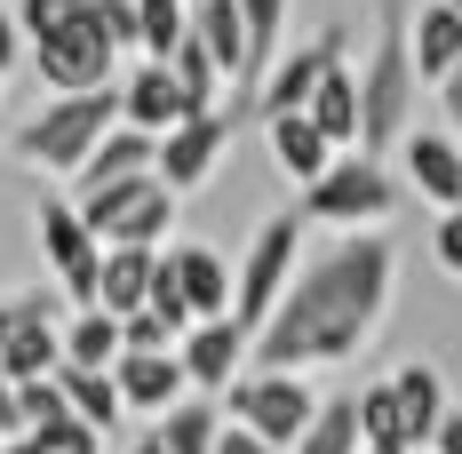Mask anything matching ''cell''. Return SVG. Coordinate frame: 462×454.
<instances>
[{
    "label": "cell",
    "instance_id": "9",
    "mask_svg": "<svg viewBox=\"0 0 462 454\" xmlns=\"http://www.w3.org/2000/svg\"><path fill=\"white\" fill-rule=\"evenodd\" d=\"M24 56H32V72H41L56 96H88V88H112V48H104V32L88 24V8L64 24V32H48V41H24Z\"/></svg>",
    "mask_w": 462,
    "mask_h": 454
},
{
    "label": "cell",
    "instance_id": "24",
    "mask_svg": "<svg viewBox=\"0 0 462 454\" xmlns=\"http://www.w3.org/2000/svg\"><path fill=\"white\" fill-rule=\"evenodd\" d=\"M56 391H64V407H72V422H88L96 439L104 431H120V391H112V366H56Z\"/></svg>",
    "mask_w": 462,
    "mask_h": 454
},
{
    "label": "cell",
    "instance_id": "8",
    "mask_svg": "<svg viewBox=\"0 0 462 454\" xmlns=\"http://www.w3.org/2000/svg\"><path fill=\"white\" fill-rule=\"evenodd\" d=\"M32 231H41V255H48V272H56V287H64V303H72V311H96V264H104V247H96V231L80 224V208L48 191Z\"/></svg>",
    "mask_w": 462,
    "mask_h": 454
},
{
    "label": "cell",
    "instance_id": "32",
    "mask_svg": "<svg viewBox=\"0 0 462 454\" xmlns=\"http://www.w3.org/2000/svg\"><path fill=\"white\" fill-rule=\"evenodd\" d=\"M88 24L104 32L112 56H128V48H136V0H88Z\"/></svg>",
    "mask_w": 462,
    "mask_h": 454
},
{
    "label": "cell",
    "instance_id": "26",
    "mask_svg": "<svg viewBox=\"0 0 462 454\" xmlns=\"http://www.w3.org/2000/svg\"><path fill=\"white\" fill-rule=\"evenodd\" d=\"M239 32H247V80L239 88L255 96V80L272 72V56L287 48V0H239Z\"/></svg>",
    "mask_w": 462,
    "mask_h": 454
},
{
    "label": "cell",
    "instance_id": "14",
    "mask_svg": "<svg viewBox=\"0 0 462 454\" xmlns=\"http://www.w3.org/2000/svg\"><path fill=\"white\" fill-rule=\"evenodd\" d=\"M112 391H120L128 414H168L191 383H184V366H176V351H120L112 359Z\"/></svg>",
    "mask_w": 462,
    "mask_h": 454
},
{
    "label": "cell",
    "instance_id": "35",
    "mask_svg": "<svg viewBox=\"0 0 462 454\" xmlns=\"http://www.w3.org/2000/svg\"><path fill=\"white\" fill-rule=\"evenodd\" d=\"M120 351H176V327L152 311H128L120 319Z\"/></svg>",
    "mask_w": 462,
    "mask_h": 454
},
{
    "label": "cell",
    "instance_id": "33",
    "mask_svg": "<svg viewBox=\"0 0 462 454\" xmlns=\"http://www.w3.org/2000/svg\"><path fill=\"white\" fill-rule=\"evenodd\" d=\"M64 391H56V375H48V383H16V422H24V431H41V422H64Z\"/></svg>",
    "mask_w": 462,
    "mask_h": 454
},
{
    "label": "cell",
    "instance_id": "3",
    "mask_svg": "<svg viewBox=\"0 0 462 454\" xmlns=\"http://www.w3.org/2000/svg\"><path fill=\"white\" fill-rule=\"evenodd\" d=\"M415 104H422V80H415V56H407V16L391 8L374 48H367V64H359V152L391 160L399 136L415 128Z\"/></svg>",
    "mask_w": 462,
    "mask_h": 454
},
{
    "label": "cell",
    "instance_id": "29",
    "mask_svg": "<svg viewBox=\"0 0 462 454\" xmlns=\"http://www.w3.org/2000/svg\"><path fill=\"white\" fill-rule=\"evenodd\" d=\"M191 32V0H136V56L168 64V48Z\"/></svg>",
    "mask_w": 462,
    "mask_h": 454
},
{
    "label": "cell",
    "instance_id": "4",
    "mask_svg": "<svg viewBox=\"0 0 462 454\" xmlns=\"http://www.w3.org/2000/svg\"><path fill=\"white\" fill-rule=\"evenodd\" d=\"M112 128H120V88H88V96H56V104H41L24 128H8V144H16L24 168H41V176H72Z\"/></svg>",
    "mask_w": 462,
    "mask_h": 454
},
{
    "label": "cell",
    "instance_id": "31",
    "mask_svg": "<svg viewBox=\"0 0 462 454\" xmlns=\"http://www.w3.org/2000/svg\"><path fill=\"white\" fill-rule=\"evenodd\" d=\"M80 8H88V0H16L8 16H16V32H24V41H48V32H64Z\"/></svg>",
    "mask_w": 462,
    "mask_h": 454
},
{
    "label": "cell",
    "instance_id": "36",
    "mask_svg": "<svg viewBox=\"0 0 462 454\" xmlns=\"http://www.w3.org/2000/svg\"><path fill=\"white\" fill-rule=\"evenodd\" d=\"M430 255H439V272H447V279H462V208H447V216H439Z\"/></svg>",
    "mask_w": 462,
    "mask_h": 454
},
{
    "label": "cell",
    "instance_id": "6",
    "mask_svg": "<svg viewBox=\"0 0 462 454\" xmlns=\"http://www.w3.org/2000/svg\"><path fill=\"white\" fill-rule=\"evenodd\" d=\"M319 414V391L303 383V375H263V366H239L224 391V422H239V431H255L263 447H295L303 439V422Z\"/></svg>",
    "mask_w": 462,
    "mask_h": 454
},
{
    "label": "cell",
    "instance_id": "5",
    "mask_svg": "<svg viewBox=\"0 0 462 454\" xmlns=\"http://www.w3.org/2000/svg\"><path fill=\"white\" fill-rule=\"evenodd\" d=\"M295 264H303V216H295V208H279V216H263V224H255L247 255H239V272H231V319H239L247 335L272 319V303L287 295Z\"/></svg>",
    "mask_w": 462,
    "mask_h": 454
},
{
    "label": "cell",
    "instance_id": "25",
    "mask_svg": "<svg viewBox=\"0 0 462 454\" xmlns=\"http://www.w3.org/2000/svg\"><path fill=\"white\" fill-rule=\"evenodd\" d=\"M216 431H224V407L216 399H199V391H184L176 407L160 414V454H216Z\"/></svg>",
    "mask_w": 462,
    "mask_h": 454
},
{
    "label": "cell",
    "instance_id": "42",
    "mask_svg": "<svg viewBox=\"0 0 462 454\" xmlns=\"http://www.w3.org/2000/svg\"><path fill=\"white\" fill-rule=\"evenodd\" d=\"M0 454H41V447L32 439H0Z\"/></svg>",
    "mask_w": 462,
    "mask_h": 454
},
{
    "label": "cell",
    "instance_id": "30",
    "mask_svg": "<svg viewBox=\"0 0 462 454\" xmlns=\"http://www.w3.org/2000/svg\"><path fill=\"white\" fill-rule=\"evenodd\" d=\"M287 454H359V414H351V399H319V414L303 422V439Z\"/></svg>",
    "mask_w": 462,
    "mask_h": 454
},
{
    "label": "cell",
    "instance_id": "45",
    "mask_svg": "<svg viewBox=\"0 0 462 454\" xmlns=\"http://www.w3.org/2000/svg\"><path fill=\"white\" fill-rule=\"evenodd\" d=\"M0 144H8V120H0Z\"/></svg>",
    "mask_w": 462,
    "mask_h": 454
},
{
    "label": "cell",
    "instance_id": "22",
    "mask_svg": "<svg viewBox=\"0 0 462 454\" xmlns=\"http://www.w3.org/2000/svg\"><path fill=\"white\" fill-rule=\"evenodd\" d=\"M191 41L216 56L224 88L247 80V32H239V0H191Z\"/></svg>",
    "mask_w": 462,
    "mask_h": 454
},
{
    "label": "cell",
    "instance_id": "12",
    "mask_svg": "<svg viewBox=\"0 0 462 454\" xmlns=\"http://www.w3.org/2000/svg\"><path fill=\"white\" fill-rule=\"evenodd\" d=\"M176 366H184V383L199 399H224L231 375L247 366V327L239 319H199V327H184L176 335Z\"/></svg>",
    "mask_w": 462,
    "mask_h": 454
},
{
    "label": "cell",
    "instance_id": "13",
    "mask_svg": "<svg viewBox=\"0 0 462 454\" xmlns=\"http://www.w3.org/2000/svg\"><path fill=\"white\" fill-rule=\"evenodd\" d=\"M399 168H407L399 183H415L439 216L462 208V136H447V128H407L399 136Z\"/></svg>",
    "mask_w": 462,
    "mask_h": 454
},
{
    "label": "cell",
    "instance_id": "40",
    "mask_svg": "<svg viewBox=\"0 0 462 454\" xmlns=\"http://www.w3.org/2000/svg\"><path fill=\"white\" fill-rule=\"evenodd\" d=\"M0 439H24V422H16V383H0Z\"/></svg>",
    "mask_w": 462,
    "mask_h": 454
},
{
    "label": "cell",
    "instance_id": "23",
    "mask_svg": "<svg viewBox=\"0 0 462 454\" xmlns=\"http://www.w3.org/2000/svg\"><path fill=\"white\" fill-rule=\"evenodd\" d=\"M263 136H272V160H279V176L295 183V191H303L311 176H327V160H335V144H327L303 112H279V120H263Z\"/></svg>",
    "mask_w": 462,
    "mask_h": 454
},
{
    "label": "cell",
    "instance_id": "15",
    "mask_svg": "<svg viewBox=\"0 0 462 454\" xmlns=\"http://www.w3.org/2000/svg\"><path fill=\"white\" fill-rule=\"evenodd\" d=\"M176 120H191V104H184V88H176V72L143 56L136 72L120 80V128H143V136H168Z\"/></svg>",
    "mask_w": 462,
    "mask_h": 454
},
{
    "label": "cell",
    "instance_id": "28",
    "mask_svg": "<svg viewBox=\"0 0 462 454\" xmlns=\"http://www.w3.org/2000/svg\"><path fill=\"white\" fill-rule=\"evenodd\" d=\"M120 359V319L112 311H72L64 319V366H112Z\"/></svg>",
    "mask_w": 462,
    "mask_h": 454
},
{
    "label": "cell",
    "instance_id": "7",
    "mask_svg": "<svg viewBox=\"0 0 462 454\" xmlns=\"http://www.w3.org/2000/svg\"><path fill=\"white\" fill-rule=\"evenodd\" d=\"M80 224L96 231V247H160L176 231V191L160 176H128V183H104L88 199H72Z\"/></svg>",
    "mask_w": 462,
    "mask_h": 454
},
{
    "label": "cell",
    "instance_id": "19",
    "mask_svg": "<svg viewBox=\"0 0 462 454\" xmlns=\"http://www.w3.org/2000/svg\"><path fill=\"white\" fill-rule=\"evenodd\" d=\"M152 152H160V136H143V128H112V136L72 168V199H88V191H104V183H128V176H152Z\"/></svg>",
    "mask_w": 462,
    "mask_h": 454
},
{
    "label": "cell",
    "instance_id": "41",
    "mask_svg": "<svg viewBox=\"0 0 462 454\" xmlns=\"http://www.w3.org/2000/svg\"><path fill=\"white\" fill-rule=\"evenodd\" d=\"M439 104H447V120H462V64L439 80Z\"/></svg>",
    "mask_w": 462,
    "mask_h": 454
},
{
    "label": "cell",
    "instance_id": "20",
    "mask_svg": "<svg viewBox=\"0 0 462 454\" xmlns=\"http://www.w3.org/2000/svg\"><path fill=\"white\" fill-rule=\"evenodd\" d=\"M303 120H311L335 152H359V72H351V56H343V64H327V80L311 88Z\"/></svg>",
    "mask_w": 462,
    "mask_h": 454
},
{
    "label": "cell",
    "instance_id": "18",
    "mask_svg": "<svg viewBox=\"0 0 462 454\" xmlns=\"http://www.w3.org/2000/svg\"><path fill=\"white\" fill-rule=\"evenodd\" d=\"M383 383H391V399H399V422H407V447H430V431H439V414L455 407V399H447V375H439V366L430 359H407L399 366V375H383Z\"/></svg>",
    "mask_w": 462,
    "mask_h": 454
},
{
    "label": "cell",
    "instance_id": "39",
    "mask_svg": "<svg viewBox=\"0 0 462 454\" xmlns=\"http://www.w3.org/2000/svg\"><path fill=\"white\" fill-rule=\"evenodd\" d=\"M16 56H24V32H16V16H8V8H0V80H8V72H16Z\"/></svg>",
    "mask_w": 462,
    "mask_h": 454
},
{
    "label": "cell",
    "instance_id": "16",
    "mask_svg": "<svg viewBox=\"0 0 462 454\" xmlns=\"http://www.w3.org/2000/svg\"><path fill=\"white\" fill-rule=\"evenodd\" d=\"M168 272H176V295H184L191 327L199 319H231V264L216 247H168Z\"/></svg>",
    "mask_w": 462,
    "mask_h": 454
},
{
    "label": "cell",
    "instance_id": "37",
    "mask_svg": "<svg viewBox=\"0 0 462 454\" xmlns=\"http://www.w3.org/2000/svg\"><path fill=\"white\" fill-rule=\"evenodd\" d=\"M216 454H279V447H263L255 431H239V422H224V431H216Z\"/></svg>",
    "mask_w": 462,
    "mask_h": 454
},
{
    "label": "cell",
    "instance_id": "27",
    "mask_svg": "<svg viewBox=\"0 0 462 454\" xmlns=\"http://www.w3.org/2000/svg\"><path fill=\"white\" fill-rule=\"evenodd\" d=\"M168 72H176V88H184L191 112H224V104H216V96H224V72H216V56L191 41V32L168 48Z\"/></svg>",
    "mask_w": 462,
    "mask_h": 454
},
{
    "label": "cell",
    "instance_id": "34",
    "mask_svg": "<svg viewBox=\"0 0 462 454\" xmlns=\"http://www.w3.org/2000/svg\"><path fill=\"white\" fill-rule=\"evenodd\" d=\"M24 439H32L41 454H96V447H104L88 422H72V414H64V422H41V431H24Z\"/></svg>",
    "mask_w": 462,
    "mask_h": 454
},
{
    "label": "cell",
    "instance_id": "44",
    "mask_svg": "<svg viewBox=\"0 0 462 454\" xmlns=\"http://www.w3.org/2000/svg\"><path fill=\"white\" fill-rule=\"evenodd\" d=\"M0 343H8V295H0Z\"/></svg>",
    "mask_w": 462,
    "mask_h": 454
},
{
    "label": "cell",
    "instance_id": "38",
    "mask_svg": "<svg viewBox=\"0 0 462 454\" xmlns=\"http://www.w3.org/2000/svg\"><path fill=\"white\" fill-rule=\"evenodd\" d=\"M422 454H462V407L439 414V431H430V447H422Z\"/></svg>",
    "mask_w": 462,
    "mask_h": 454
},
{
    "label": "cell",
    "instance_id": "17",
    "mask_svg": "<svg viewBox=\"0 0 462 454\" xmlns=\"http://www.w3.org/2000/svg\"><path fill=\"white\" fill-rule=\"evenodd\" d=\"M407 56H415L422 88H439V80L462 64V16L447 8V0H422V16H407Z\"/></svg>",
    "mask_w": 462,
    "mask_h": 454
},
{
    "label": "cell",
    "instance_id": "43",
    "mask_svg": "<svg viewBox=\"0 0 462 454\" xmlns=\"http://www.w3.org/2000/svg\"><path fill=\"white\" fill-rule=\"evenodd\" d=\"M128 454H160V439H152V431H143V439H136V447H128Z\"/></svg>",
    "mask_w": 462,
    "mask_h": 454
},
{
    "label": "cell",
    "instance_id": "21",
    "mask_svg": "<svg viewBox=\"0 0 462 454\" xmlns=\"http://www.w3.org/2000/svg\"><path fill=\"white\" fill-rule=\"evenodd\" d=\"M152 264H160V247H104V264H96V311H112V319L143 311Z\"/></svg>",
    "mask_w": 462,
    "mask_h": 454
},
{
    "label": "cell",
    "instance_id": "11",
    "mask_svg": "<svg viewBox=\"0 0 462 454\" xmlns=\"http://www.w3.org/2000/svg\"><path fill=\"white\" fill-rule=\"evenodd\" d=\"M224 152H231V112H191V120H176V128L160 136V152H152V176L184 199V191H199V183L224 168Z\"/></svg>",
    "mask_w": 462,
    "mask_h": 454
},
{
    "label": "cell",
    "instance_id": "46",
    "mask_svg": "<svg viewBox=\"0 0 462 454\" xmlns=\"http://www.w3.org/2000/svg\"><path fill=\"white\" fill-rule=\"evenodd\" d=\"M447 8H455V16H462V0H447Z\"/></svg>",
    "mask_w": 462,
    "mask_h": 454
},
{
    "label": "cell",
    "instance_id": "1",
    "mask_svg": "<svg viewBox=\"0 0 462 454\" xmlns=\"http://www.w3.org/2000/svg\"><path fill=\"white\" fill-rule=\"evenodd\" d=\"M391 287H399V247L383 231H351L327 239L319 255H303L272 319L247 335V366L263 375H311V366L359 359L383 319H391Z\"/></svg>",
    "mask_w": 462,
    "mask_h": 454
},
{
    "label": "cell",
    "instance_id": "2",
    "mask_svg": "<svg viewBox=\"0 0 462 454\" xmlns=\"http://www.w3.org/2000/svg\"><path fill=\"white\" fill-rule=\"evenodd\" d=\"M399 199H407V183L391 176V160H367V152H335L327 160V176H311L303 191H295V216H303V231H383L391 216H399Z\"/></svg>",
    "mask_w": 462,
    "mask_h": 454
},
{
    "label": "cell",
    "instance_id": "10",
    "mask_svg": "<svg viewBox=\"0 0 462 454\" xmlns=\"http://www.w3.org/2000/svg\"><path fill=\"white\" fill-rule=\"evenodd\" d=\"M343 48H351V32H343V24H327V32H311V41L279 48L272 72L255 80V96H247V104H255L263 120H279V112H303V104H311V88L327 80V64H343Z\"/></svg>",
    "mask_w": 462,
    "mask_h": 454
}]
</instances>
